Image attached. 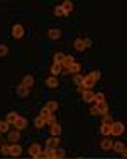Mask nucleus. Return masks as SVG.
<instances>
[{
	"label": "nucleus",
	"instance_id": "nucleus-1",
	"mask_svg": "<svg viewBox=\"0 0 127 159\" xmlns=\"http://www.w3.org/2000/svg\"><path fill=\"white\" fill-rule=\"evenodd\" d=\"M100 80V71H92L88 76H83V81H81V90H92L95 86V83Z\"/></svg>",
	"mask_w": 127,
	"mask_h": 159
},
{
	"label": "nucleus",
	"instance_id": "nucleus-2",
	"mask_svg": "<svg viewBox=\"0 0 127 159\" xmlns=\"http://www.w3.org/2000/svg\"><path fill=\"white\" fill-rule=\"evenodd\" d=\"M124 130H125V127L122 122H112L110 124V135H122Z\"/></svg>",
	"mask_w": 127,
	"mask_h": 159
},
{
	"label": "nucleus",
	"instance_id": "nucleus-3",
	"mask_svg": "<svg viewBox=\"0 0 127 159\" xmlns=\"http://www.w3.org/2000/svg\"><path fill=\"white\" fill-rule=\"evenodd\" d=\"M12 37L14 39H22V37H24V25L22 24H14L12 25Z\"/></svg>",
	"mask_w": 127,
	"mask_h": 159
},
{
	"label": "nucleus",
	"instance_id": "nucleus-4",
	"mask_svg": "<svg viewBox=\"0 0 127 159\" xmlns=\"http://www.w3.org/2000/svg\"><path fill=\"white\" fill-rule=\"evenodd\" d=\"M14 129L19 130V132L24 130V129H27V119H25V117H22V115H19L17 120L14 122Z\"/></svg>",
	"mask_w": 127,
	"mask_h": 159
},
{
	"label": "nucleus",
	"instance_id": "nucleus-5",
	"mask_svg": "<svg viewBox=\"0 0 127 159\" xmlns=\"http://www.w3.org/2000/svg\"><path fill=\"white\" fill-rule=\"evenodd\" d=\"M41 144H32L31 147H29V156L32 159H39V154H41Z\"/></svg>",
	"mask_w": 127,
	"mask_h": 159
},
{
	"label": "nucleus",
	"instance_id": "nucleus-6",
	"mask_svg": "<svg viewBox=\"0 0 127 159\" xmlns=\"http://www.w3.org/2000/svg\"><path fill=\"white\" fill-rule=\"evenodd\" d=\"M80 70H81V64L75 61V63L71 64V66L68 68V70H63L61 73H65V75H66V73H68V75H76V73H80Z\"/></svg>",
	"mask_w": 127,
	"mask_h": 159
},
{
	"label": "nucleus",
	"instance_id": "nucleus-7",
	"mask_svg": "<svg viewBox=\"0 0 127 159\" xmlns=\"http://www.w3.org/2000/svg\"><path fill=\"white\" fill-rule=\"evenodd\" d=\"M80 92H81L83 100L87 102V103H92L93 98H95V92H92V90H81V88H80Z\"/></svg>",
	"mask_w": 127,
	"mask_h": 159
},
{
	"label": "nucleus",
	"instance_id": "nucleus-8",
	"mask_svg": "<svg viewBox=\"0 0 127 159\" xmlns=\"http://www.w3.org/2000/svg\"><path fill=\"white\" fill-rule=\"evenodd\" d=\"M7 137H9V142H10V144H17L19 139H20V132L16 130V129H14V130H9Z\"/></svg>",
	"mask_w": 127,
	"mask_h": 159
},
{
	"label": "nucleus",
	"instance_id": "nucleus-9",
	"mask_svg": "<svg viewBox=\"0 0 127 159\" xmlns=\"http://www.w3.org/2000/svg\"><path fill=\"white\" fill-rule=\"evenodd\" d=\"M112 149H114L117 154H122V156L125 157V151L127 149H125V144L124 142H114V144H112Z\"/></svg>",
	"mask_w": 127,
	"mask_h": 159
},
{
	"label": "nucleus",
	"instance_id": "nucleus-10",
	"mask_svg": "<svg viewBox=\"0 0 127 159\" xmlns=\"http://www.w3.org/2000/svg\"><path fill=\"white\" fill-rule=\"evenodd\" d=\"M73 46H75V49H76L78 52H83L85 49H87V46H85V39H83V37H78V39H75Z\"/></svg>",
	"mask_w": 127,
	"mask_h": 159
},
{
	"label": "nucleus",
	"instance_id": "nucleus-11",
	"mask_svg": "<svg viewBox=\"0 0 127 159\" xmlns=\"http://www.w3.org/2000/svg\"><path fill=\"white\" fill-rule=\"evenodd\" d=\"M9 154H10V156H14V157L20 156V154H22V147L19 146V144H10V151H9Z\"/></svg>",
	"mask_w": 127,
	"mask_h": 159
},
{
	"label": "nucleus",
	"instance_id": "nucleus-12",
	"mask_svg": "<svg viewBox=\"0 0 127 159\" xmlns=\"http://www.w3.org/2000/svg\"><path fill=\"white\" fill-rule=\"evenodd\" d=\"M20 85H24L25 88H31L32 85H34V76H32V75H25L24 78H22V83Z\"/></svg>",
	"mask_w": 127,
	"mask_h": 159
},
{
	"label": "nucleus",
	"instance_id": "nucleus-13",
	"mask_svg": "<svg viewBox=\"0 0 127 159\" xmlns=\"http://www.w3.org/2000/svg\"><path fill=\"white\" fill-rule=\"evenodd\" d=\"M61 9H63V14H65V16H70L71 10H73V3L70 2V0H66V2L61 3Z\"/></svg>",
	"mask_w": 127,
	"mask_h": 159
},
{
	"label": "nucleus",
	"instance_id": "nucleus-14",
	"mask_svg": "<svg viewBox=\"0 0 127 159\" xmlns=\"http://www.w3.org/2000/svg\"><path fill=\"white\" fill-rule=\"evenodd\" d=\"M46 147H49V149H56V147H59V137H49L46 141Z\"/></svg>",
	"mask_w": 127,
	"mask_h": 159
},
{
	"label": "nucleus",
	"instance_id": "nucleus-15",
	"mask_svg": "<svg viewBox=\"0 0 127 159\" xmlns=\"http://www.w3.org/2000/svg\"><path fill=\"white\" fill-rule=\"evenodd\" d=\"M58 85H59V80L56 76L46 78V86H48V88H58Z\"/></svg>",
	"mask_w": 127,
	"mask_h": 159
},
{
	"label": "nucleus",
	"instance_id": "nucleus-16",
	"mask_svg": "<svg viewBox=\"0 0 127 159\" xmlns=\"http://www.w3.org/2000/svg\"><path fill=\"white\" fill-rule=\"evenodd\" d=\"M110 124H112V120H110V122H102V125H100V132H102L105 137H109V135H110Z\"/></svg>",
	"mask_w": 127,
	"mask_h": 159
},
{
	"label": "nucleus",
	"instance_id": "nucleus-17",
	"mask_svg": "<svg viewBox=\"0 0 127 159\" xmlns=\"http://www.w3.org/2000/svg\"><path fill=\"white\" fill-rule=\"evenodd\" d=\"M59 134H61V125L56 122L51 125V137H59Z\"/></svg>",
	"mask_w": 127,
	"mask_h": 159
},
{
	"label": "nucleus",
	"instance_id": "nucleus-18",
	"mask_svg": "<svg viewBox=\"0 0 127 159\" xmlns=\"http://www.w3.org/2000/svg\"><path fill=\"white\" fill-rule=\"evenodd\" d=\"M75 63V58L73 56H65V59H63V63H61V66H63V70H68L70 66Z\"/></svg>",
	"mask_w": 127,
	"mask_h": 159
},
{
	"label": "nucleus",
	"instance_id": "nucleus-19",
	"mask_svg": "<svg viewBox=\"0 0 127 159\" xmlns=\"http://www.w3.org/2000/svg\"><path fill=\"white\" fill-rule=\"evenodd\" d=\"M16 92H17V95H19V97H20V98H25V97H27V95H29V88H25V86H24V85H19V86H17V90H16Z\"/></svg>",
	"mask_w": 127,
	"mask_h": 159
},
{
	"label": "nucleus",
	"instance_id": "nucleus-20",
	"mask_svg": "<svg viewBox=\"0 0 127 159\" xmlns=\"http://www.w3.org/2000/svg\"><path fill=\"white\" fill-rule=\"evenodd\" d=\"M48 36H49V39L56 41V39L61 37V31H59V29H49V31H48Z\"/></svg>",
	"mask_w": 127,
	"mask_h": 159
},
{
	"label": "nucleus",
	"instance_id": "nucleus-21",
	"mask_svg": "<svg viewBox=\"0 0 127 159\" xmlns=\"http://www.w3.org/2000/svg\"><path fill=\"white\" fill-rule=\"evenodd\" d=\"M61 71H63V66H61V64L53 63V66H51V76H58Z\"/></svg>",
	"mask_w": 127,
	"mask_h": 159
},
{
	"label": "nucleus",
	"instance_id": "nucleus-22",
	"mask_svg": "<svg viewBox=\"0 0 127 159\" xmlns=\"http://www.w3.org/2000/svg\"><path fill=\"white\" fill-rule=\"evenodd\" d=\"M112 144H114V142H112L109 137H105L102 142H100V147H102L103 151H110V149H112Z\"/></svg>",
	"mask_w": 127,
	"mask_h": 159
},
{
	"label": "nucleus",
	"instance_id": "nucleus-23",
	"mask_svg": "<svg viewBox=\"0 0 127 159\" xmlns=\"http://www.w3.org/2000/svg\"><path fill=\"white\" fill-rule=\"evenodd\" d=\"M17 117H19V113H16V112H9V113H7V119H5V122H9L10 125H14V122L17 120Z\"/></svg>",
	"mask_w": 127,
	"mask_h": 159
},
{
	"label": "nucleus",
	"instance_id": "nucleus-24",
	"mask_svg": "<svg viewBox=\"0 0 127 159\" xmlns=\"http://www.w3.org/2000/svg\"><path fill=\"white\" fill-rule=\"evenodd\" d=\"M97 110H98V115H105L107 113V103L105 102H102V103H95Z\"/></svg>",
	"mask_w": 127,
	"mask_h": 159
},
{
	"label": "nucleus",
	"instance_id": "nucleus-25",
	"mask_svg": "<svg viewBox=\"0 0 127 159\" xmlns=\"http://www.w3.org/2000/svg\"><path fill=\"white\" fill-rule=\"evenodd\" d=\"M10 124L5 122V120H0V134H9Z\"/></svg>",
	"mask_w": 127,
	"mask_h": 159
},
{
	"label": "nucleus",
	"instance_id": "nucleus-26",
	"mask_svg": "<svg viewBox=\"0 0 127 159\" xmlns=\"http://www.w3.org/2000/svg\"><path fill=\"white\" fill-rule=\"evenodd\" d=\"M9 151H10V144H2V146H0V154H2V156H10Z\"/></svg>",
	"mask_w": 127,
	"mask_h": 159
},
{
	"label": "nucleus",
	"instance_id": "nucleus-27",
	"mask_svg": "<svg viewBox=\"0 0 127 159\" xmlns=\"http://www.w3.org/2000/svg\"><path fill=\"white\" fill-rule=\"evenodd\" d=\"M44 107H46L49 112H53V113H54L56 110H58V103H56V102H48V103L44 105Z\"/></svg>",
	"mask_w": 127,
	"mask_h": 159
},
{
	"label": "nucleus",
	"instance_id": "nucleus-28",
	"mask_svg": "<svg viewBox=\"0 0 127 159\" xmlns=\"http://www.w3.org/2000/svg\"><path fill=\"white\" fill-rule=\"evenodd\" d=\"M34 125H36L37 129H43L44 125H46V120H44L43 117H39V115H37V117H36V122H34Z\"/></svg>",
	"mask_w": 127,
	"mask_h": 159
},
{
	"label": "nucleus",
	"instance_id": "nucleus-29",
	"mask_svg": "<svg viewBox=\"0 0 127 159\" xmlns=\"http://www.w3.org/2000/svg\"><path fill=\"white\" fill-rule=\"evenodd\" d=\"M54 159H65V151L61 147H56L54 149Z\"/></svg>",
	"mask_w": 127,
	"mask_h": 159
},
{
	"label": "nucleus",
	"instance_id": "nucleus-30",
	"mask_svg": "<svg viewBox=\"0 0 127 159\" xmlns=\"http://www.w3.org/2000/svg\"><path fill=\"white\" fill-rule=\"evenodd\" d=\"M81 81H83V76H81L80 73L73 75V83H75V85H78V88L81 86Z\"/></svg>",
	"mask_w": 127,
	"mask_h": 159
},
{
	"label": "nucleus",
	"instance_id": "nucleus-31",
	"mask_svg": "<svg viewBox=\"0 0 127 159\" xmlns=\"http://www.w3.org/2000/svg\"><path fill=\"white\" fill-rule=\"evenodd\" d=\"M102 102H105V95H103V93H95L93 103H102Z\"/></svg>",
	"mask_w": 127,
	"mask_h": 159
},
{
	"label": "nucleus",
	"instance_id": "nucleus-32",
	"mask_svg": "<svg viewBox=\"0 0 127 159\" xmlns=\"http://www.w3.org/2000/svg\"><path fill=\"white\" fill-rule=\"evenodd\" d=\"M54 16H56V17H65V14H63L61 5H56V7H54Z\"/></svg>",
	"mask_w": 127,
	"mask_h": 159
},
{
	"label": "nucleus",
	"instance_id": "nucleus-33",
	"mask_svg": "<svg viewBox=\"0 0 127 159\" xmlns=\"http://www.w3.org/2000/svg\"><path fill=\"white\" fill-rule=\"evenodd\" d=\"M7 54H9V48H7L5 44H0V56L3 58V56H7Z\"/></svg>",
	"mask_w": 127,
	"mask_h": 159
},
{
	"label": "nucleus",
	"instance_id": "nucleus-34",
	"mask_svg": "<svg viewBox=\"0 0 127 159\" xmlns=\"http://www.w3.org/2000/svg\"><path fill=\"white\" fill-rule=\"evenodd\" d=\"M63 59H65V54H61V52H58V54H54V63L61 64Z\"/></svg>",
	"mask_w": 127,
	"mask_h": 159
},
{
	"label": "nucleus",
	"instance_id": "nucleus-35",
	"mask_svg": "<svg viewBox=\"0 0 127 159\" xmlns=\"http://www.w3.org/2000/svg\"><path fill=\"white\" fill-rule=\"evenodd\" d=\"M83 39H85V46H87V48H90V46H92V41L88 39V37H83Z\"/></svg>",
	"mask_w": 127,
	"mask_h": 159
},
{
	"label": "nucleus",
	"instance_id": "nucleus-36",
	"mask_svg": "<svg viewBox=\"0 0 127 159\" xmlns=\"http://www.w3.org/2000/svg\"><path fill=\"white\" fill-rule=\"evenodd\" d=\"M90 113H92V115H98V110H97V107H92V108H90Z\"/></svg>",
	"mask_w": 127,
	"mask_h": 159
},
{
	"label": "nucleus",
	"instance_id": "nucleus-37",
	"mask_svg": "<svg viewBox=\"0 0 127 159\" xmlns=\"http://www.w3.org/2000/svg\"><path fill=\"white\" fill-rule=\"evenodd\" d=\"M0 137H2V134H0Z\"/></svg>",
	"mask_w": 127,
	"mask_h": 159
}]
</instances>
